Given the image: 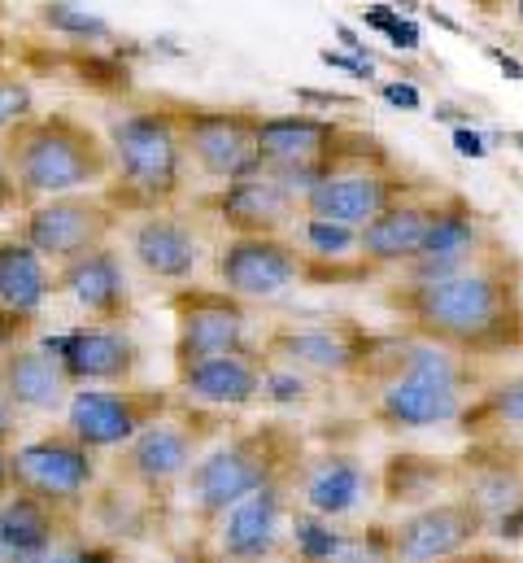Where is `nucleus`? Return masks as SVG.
<instances>
[{
    "label": "nucleus",
    "mask_w": 523,
    "mask_h": 563,
    "mask_svg": "<svg viewBox=\"0 0 523 563\" xmlns=\"http://www.w3.org/2000/svg\"><path fill=\"white\" fill-rule=\"evenodd\" d=\"M385 306L405 319L410 336L445 345L463 358H502L523 350V263L498 241L449 276H401V284L385 292Z\"/></svg>",
    "instance_id": "obj_1"
},
{
    "label": "nucleus",
    "mask_w": 523,
    "mask_h": 563,
    "mask_svg": "<svg viewBox=\"0 0 523 563\" xmlns=\"http://www.w3.org/2000/svg\"><path fill=\"white\" fill-rule=\"evenodd\" d=\"M363 376L376 385L371 420L389 432L458 423L463 407L471 402V385H476L471 358H463L445 345H432L423 336L380 341V350Z\"/></svg>",
    "instance_id": "obj_2"
},
{
    "label": "nucleus",
    "mask_w": 523,
    "mask_h": 563,
    "mask_svg": "<svg viewBox=\"0 0 523 563\" xmlns=\"http://www.w3.org/2000/svg\"><path fill=\"white\" fill-rule=\"evenodd\" d=\"M4 162L22 197L48 201V197H70L110 179L114 148L70 114H40L9 136Z\"/></svg>",
    "instance_id": "obj_3"
},
{
    "label": "nucleus",
    "mask_w": 523,
    "mask_h": 563,
    "mask_svg": "<svg viewBox=\"0 0 523 563\" xmlns=\"http://www.w3.org/2000/svg\"><path fill=\"white\" fill-rule=\"evenodd\" d=\"M288 463H292V437L283 428L270 423V428L241 432L192 463L188 498L197 503L201 516H227L241 498L279 481Z\"/></svg>",
    "instance_id": "obj_4"
},
{
    "label": "nucleus",
    "mask_w": 523,
    "mask_h": 563,
    "mask_svg": "<svg viewBox=\"0 0 523 563\" xmlns=\"http://www.w3.org/2000/svg\"><path fill=\"white\" fill-rule=\"evenodd\" d=\"M114 166L123 170L135 197L144 201H170L183 184V123L179 110H131L110 128Z\"/></svg>",
    "instance_id": "obj_5"
},
{
    "label": "nucleus",
    "mask_w": 523,
    "mask_h": 563,
    "mask_svg": "<svg viewBox=\"0 0 523 563\" xmlns=\"http://www.w3.org/2000/svg\"><path fill=\"white\" fill-rule=\"evenodd\" d=\"M489 511L467 494H445L436 503L414 507L392 525V560L397 563H441L454 560L489 538Z\"/></svg>",
    "instance_id": "obj_6"
},
{
    "label": "nucleus",
    "mask_w": 523,
    "mask_h": 563,
    "mask_svg": "<svg viewBox=\"0 0 523 563\" xmlns=\"http://www.w3.org/2000/svg\"><path fill=\"white\" fill-rule=\"evenodd\" d=\"M423 192L419 179H405L392 162H354L332 170L327 179H319L301 206L314 219H332V223H349V228H367L376 214H385L392 201Z\"/></svg>",
    "instance_id": "obj_7"
},
{
    "label": "nucleus",
    "mask_w": 523,
    "mask_h": 563,
    "mask_svg": "<svg viewBox=\"0 0 523 563\" xmlns=\"http://www.w3.org/2000/svg\"><path fill=\"white\" fill-rule=\"evenodd\" d=\"M9 472H13V489H22V494H31L48 507H66V503H79L92 489L97 459L75 432L35 437V441H26L9 454Z\"/></svg>",
    "instance_id": "obj_8"
},
{
    "label": "nucleus",
    "mask_w": 523,
    "mask_h": 563,
    "mask_svg": "<svg viewBox=\"0 0 523 563\" xmlns=\"http://www.w3.org/2000/svg\"><path fill=\"white\" fill-rule=\"evenodd\" d=\"M179 123H183L188 157L205 175L227 184V179H245V175H258L262 170L258 114L197 106V110H179Z\"/></svg>",
    "instance_id": "obj_9"
},
{
    "label": "nucleus",
    "mask_w": 523,
    "mask_h": 563,
    "mask_svg": "<svg viewBox=\"0 0 523 563\" xmlns=\"http://www.w3.org/2000/svg\"><path fill=\"white\" fill-rule=\"evenodd\" d=\"M114 232V214L110 206L92 201V197H48L40 206L26 210L22 219V241L44 258V263H70L88 250H101L105 236Z\"/></svg>",
    "instance_id": "obj_10"
},
{
    "label": "nucleus",
    "mask_w": 523,
    "mask_h": 563,
    "mask_svg": "<svg viewBox=\"0 0 523 563\" xmlns=\"http://www.w3.org/2000/svg\"><path fill=\"white\" fill-rule=\"evenodd\" d=\"M166 402V394L144 389H75L66 407V432H75L88 450H119L162 420Z\"/></svg>",
    "instance_id": "obj_11"
},
{
    "label": "nucleus",
    "mask_w": 523,
    "mask_h": 563,
    "mask_svg": "<svg viewBox=\"0 0 523 563\" xmlns=\"http://www.w3.org/2000/svg\"><path fill=\"white\" fill-rule=\"evenodd\" d=\"M380 350V336L336 323V328H279L266 341V354L279 367L305 372V376H363Z\"/></svg>",
    "instance_id": "obj_12"
},
{
    "label": "nucleus",
    "mask_w": 523,
    "mask_h": 563,
    "mask_svg": "<svg viewBox=\"0 0 523 563\" xmlns=\"http://www.w3.org/2000/svg\"><path fill=\"white\" fill-rule=\"evenodd\" d=\"M489 245H493V232H489L485 214L467 197L445 192V197H436V210H432V223H427L419 258L410 267H401V276H410V280L449 276V272L476 263Z\"/></svg>",
    "instance_id": "obj_13"
},
{
    "label": "nucleus",
    "mask_w": 523,
    "mask_h": 563,
    "mask_svg": "<svg viewBox=\"0 0 523 563\" xmlns=\"http://www.w3.org/2000/svg\"><path fill=\"white\" fill-rule=\"evenodd\" d=\"M245 328H249V314H245L241 297H232L227 288L223 292H201V288L179 292L175 297V367L245 350Z\"/></svg>",
    "instance_id": "obj_14"
},
{
    "label": "nucleus",
    "mask_w": 523,
    "mask_h": 563,
    "mask_svg": "<svg viewBox=\"0 0 523 563\" xmlns=\"http://www.w3.org/2000/svg\"><path fill=\"white\" fill-rule=\"evenodd\" d=\"M305 276V258L283 236H232L219 254V280L241 301H270Z\"/></svg>",
    "instance_id": "obj_15"
},
{
    "label": "nucleus",
    "mask_w": 523,
    "mask_h": 563,
    "mask_svg": "<svg viewBox=\"0 0 523 563\" xmlns=\"http://www.w3.org/2000/svg\"><path fill=\"white\" fill-rule=\"evenodd\" d=\"M210 206L232 228V236H279L297 214H305L301 192H292L283 179H275L266 170L245 175V179H227Z\"/></svg>",
    "instance_id": "obj_16"
},
{
    "label": "nucleus",
    "mask_w": 523,
    "mask_h": 563,
    "mask_svg": "<svg viewBox=\"0 0 523 563\" xmlns=\"http://www.w3.org/2000/svg\"><path fill=\"white\" fill-rule=\"evenodd\" d=\"M44 350H53L70 376V385H127L140 367V350L123 328L110 323H92V328H75L57 341H48Z\"/></svg>",
    "instance_id": "obj_17"
},
{
    "label": "nucleus",
    "mask_w": 523,
    "mask_h": 563,
    "mask_svg": "<svg viewBox=\"0 0 523 563\" xmlns=\"http://www.w3.org/2000/svg\"><path fill=\"white\" fill-rule=\"evenodd\" d=\"M432 210H436V197H401L392 201L385 214H376L367 228H358V254L363 263L371 267H410L423 250V236H427V223H432Z\"/></svg>",
    "instance_id": "obj_18"
},
{
    "label": "nucleus",
    "mask_w": 523,
    "mask_h": 563,
    "mask_svg": "<svg viewBox=\"0 0 523 563\" xmlns=\"http://www.w3.org/2000/svg\"><path fill=\"white\" fill-rule=\"evenodd\" d=\"M458 494L485 507L489 520L502 516L523 498V454L511 441H471L458 459Z\"/></svg>",
    "instance_id": "obj_19"
},
{
    "label": "nucleus",
    "mask_w": 523,
    "mask_h": 563,
    "mask_svg": "<svg viewBox=\"0 0 523 563\" xmlns=\"http://www.w3.org/2000/svg\"><path fill=\"white\" fill-rule=\"evenodd\" d=\"M283 511H288V498H283V476L254 489L249 498H241L227 516H223V529H219V547L223 555L236 563H258L275 551L279 542V529H283Z\"/></svg>",
    "instance_id": "obj_20"
},
{
    "label": "nucleus",
    "mask_w": 523,
    "mask_h": 563,
    "mask_svg": "<svg viewBox=\"0 0 523 563\" xmlns=\"http://www.w3.org/2000/svg\"><path fill=\"white\" fill-rule=\"evenodd\" d=\"M371 489H376V476L367 472V463L358 454L332 450L305 467L301 503H305V511H314L323 520H345L371 498Z\"/></svg>",
    "instance_id": "obj_21"
},
{
    "label": "nucleus",
    "mask_w": 523,
    "mask_h": 563,
    "mask_svg": "<svg viewBox=\"0 0 523 563\" xmlns=\"http://www.w3.org/2000/svg\"><path fill=\"white\" fill-rule=\"evenodd\" d=\"M0 389L9 394V402L18 411H40L53 416L62 407H70V376L62 367V358L53 350H31V345H13L0 363Z\"/></svg>",
    "instance_id": "obj_22"
},
{
    "label": "nucleus",
    "mask_w": 523,
    "mask_h": 563,
    "mask_svg": "<svg viewBox=\"0 0 523 563\" xmlns=\"http://www.w3.org/2000/svg\"><path fill=\"white\" fill-rule=\"evenodd\" d=\"M57 288L75 297L79 310L97 314V319H123L131 301L127 272H123V258L101 245V250H88L70 263H62L57 272Z\"/></svg>",
    "instance_id": "obj_23"
},
{
    "label": "nucleus",
    "mask_w": 523,
    "mask_h": 563,
    "mask_svg": "<svg viewBox=\"0 0 523 563\" xmlns=\"http://www.w3.org/2000/svg\"><path fill=\"white\" fill-rule=\"evenodd\" d=\"M301 563H397L392 560V525H371L358 533L332 529V520L305 511L292 525Z\"/></svg>",
    "instance_id": "obj_24"
},
{
    "label": "nucleus",
    "mask_w": 523,
    "mask_h": 563,
    "mask_svg": "<svg viewBox=\"0 0 523 563\" xmlns=\"http://www.w3.org/2000/svg\"><path fill=\"white\" fill-rule=\"evenodd\" d=\"M262 372L245 350L197 358L179 367V389L205 407H249L262 398Z\"/></svg>",
    "instance_id": "obj_25"
},
{
    "label": "nucleus",
    "mask_w": 523,
    "mask_h": 563,
    "mask_svg": "<svg viewBox=\"0 0 523 563\" xmlns=\"http://www.w3.org/2000/svg\"><path fill=\"white\" fill-rule=\"evenodd\" d=\"M131 254H135V263H140L148 276L179 284L197 272V263H201V241H197V232H192L183 219L148 214V219H140L135 232H131Z\"/></svg>",
    "instance_id": "obj_26"
},
{
    "label": "nucleus",
    "mask_w": 523,
    "mask_h": 563,
    "mask_svg": "<svg viewBox=\"0 0 523 563\" xmlns=\"http://www.w3.org/2000/svg\"><path fill=\"white\" fill-rule=\"evenodd\" d=\"M197 459H201L197 454V432L170 420L148 423L127 445V472L140 485H153V489L188 476Z\"/></svg>",
    "instance_id": "obj_27"
},
{
    "label": "nucleus",
    "mask_w": 523,
    "mask_h": 563,
    "mask_svg": "<svg viewBox=\"0 0 523 563\" xmlns=\"http://www.w3.org/2000/svg\"><path fill=\"white\" fill-rule=\"evenodd\" d=\"M445 494H458V459L392 454L380 472V498L389 507H423Z\"/></svg>",
    "instance_id": "obj_28"
},
{
    "label": "nucleus",
    "mask_w": 523,
    "mask_h": 563,
    "mask_svg": "<svg viewBox=\"0 0 523 563\" xmlns=\"http://www.w3.org/2000/svg\"><path fill=\"white\" fill-rule=\"evenodd\" d=\"M53 560V511L31 494L0 498V563Z\"/></svg>",
    "instance_id": "obj_29"
},
{
    "label": "nucleus",
    "mask_w": 523,
    "mask_h": 563,
    "mask_svg": "<svg viewBox=\"0 0 523 563\" xmlns=\"http://www.w3.org/2000/svg\"><path fill=\"white\" fill-rule=\"evenodd\" d=\"M458 428L471 441H515V437H523V372L480 389L463 407Z\"/></svg>",
    "instance_id": "obj_30"
},
{
    "label": "nucleus",
    "mask_w": 523,
    "mask_h": 563,
    "mask_svg": "<svg viewBox=\"0 0 523 563\" xmlns=\"http://www.w3.org/2000/svg\"><path fill=\"white\" fill-rule=\"evenodd\" d=\"M48 292H53V280H48L44 258L26 241H0V306L31 319L40 314Z\"/></svg>",
    "instance_id": "obj_31"
},
{
    "label": "nucleus",
    "mask_w": 523,
    "mask_h": 563,
    "mask_svg": "<svg viewBox=\"0 0 523 563\" xmlns=\"http://www.w3.org/2000/svg\"><path fill=\"white\" fill-rule=\"evenodd\" d=\"M40 22H44L48 31H57V35L88 40V44H101V40L114 35V26H110L101 13L84 9V4H70V0H48V4H40Z\"/></svg>",
    "instance_id": "obj_32"
},
{
    "label": "nucleus",
    "mask_w": 523,
    "mask_h": 563,
    "mask_svg": "<svg viewBox=\"0 0 523 563\" xmlns=\"http://www.w3.org/2000/svg\"><path fill=\"white\" fill-rule=\"evenodd\" d=\"M358 228H349V223H332V219H314V214H305L301 219V241H305V250L314 254V258H323V263H341V258H349L354 250H358Z\"/></svg>",
    "instance_id": "obj_33"
},
{
    "label": "nucleus",
    "mask_w": 523,
    "mask_h": 563,
    "mask_svg": "<svg viewBox=\"0 0 523 563\" xmlns=\"http://www.w3.org/2000/svg\"><path fill=\"white\" fill-rule=\"evenodd\" d=\"M26 119H35V92L18 70L0 66V136H13Z\"/></svg>",
    "instance_id": "obj_34"
},
{
    "label": "nucleus",
    "mask_w": 523,
    "mask_h": 563,
    "mask_svg": "<svg viewBox=\"0 0 523 563\" xmlns=\"http://www.w3.org/2000/svg\"><path fill=\"white\" fill-rule=\"evenodd\" d=\"M262 398L266 402H279V407H292V402H305L310 398V385H305V372H292V367H266L262 372Z\"/></svg>",
    "instance_id": "obj_35"
},
{
    "label": "nucleus",
    "mask_w": 523,
    "mask_h": 563,
    "mask_svg": "<svg viewBox=\"0 0 523 563\" xmlns=\"http://www.w3.org/2000/svg\"><path fill=\"white\" fill-rule=\"evenodd\" d=\"M489 538H498L502 547H520V542H523V498L515 503V507H507L502 516H493Z\"/></svg>",
    "instance_id": "obj_36"
},
{
    "label": "nucleus",
    "mask_w": 523,
    "mask_h": 563,
    "mask_svg": "<svg viewBox=\"0 0 523 563\" xmlns=\"http://www.w3.org/2000/svg\"><path fill=\"white\" fill-rule=\"evenodd\" d=\"M319 57H323V66L349 70L354 79H371V75H376V57H363V53H336V48H323Z\"/></svg>",
    "instance_id": "obj_37"
},
{
    "label": "nucleus",
    "mask_w": 523,
    "mask_h": 563,
    "mask_svg": "<svg viewBox=\"0 0 523 563\" xmlns=\"http://www.w3.org/2000/svg\"><path fill=\"white\" fill-rule=\"evenodd\" d=\"M380 97L389 101L392 110H405V114L423 110V92H419L414 84H401V79H397V84H385V88H380Z\"/></svg>",
    "instance_id": "obj_38"
},
{
    "label": "nucleus",
    "mask_w": 523,
    "mask_h": 563,
    "mask_svg": "<svg viewBox=\"0 0 523 563\" xmlns=\"http://www.w3.org/2000/svg\"><path fill=\"white\" fill-rule=\"evenodd\" d=\"M454 153L458 157H471V162H485L489 157V141L476 128H454Z\"/></svg>",
    "instance_id": "obj_39"
},
{
    "label": "nucleus",
    "mask_w": 523,
    "mask_h": 563,
    "mask_svg": "<svg viewBox=\"0 0 523 563\" xmlns=\"http://www.w3.org/2000/svg\"><path fill=\"white\" fill-rule=\"evenodd\" d=\"M441 563H523V560L511 555V551H502V547H471V551H463V555L441 560Z\"/></svg>",
    "instance_id": "obj_40"
},
{
    "label": "nucleus",
    "mask_w": 523,
    "mask_h": 563,
    "mask_svg": "<svg viewBox=\"0 0 523 563\" xmlns=\"http://www.w3.org/2000/svg\"><path fill=\"white\" fill-rule=\"evenodd\" d=\"M26 323H31V319H22V314H13V310L0 306V363H4V354L18 345V332H22Z\"/></svg>",
    "instance_id": "obj_41"
},
{
    "label": "nucleus",
    "mask_w": 523,
    "mask_h": 563,
    "mask_svg": "<svg viewBox=\"0 0 523 563\" xmlns=\"http://www.w3.org/2000/svg\"><path fill=\"white\" fill-rule=\"evenodd\" d=\"M397 4H371V9H363V22L371 26V31H380V35H389L392 26H397Z\"/></svg>",
    "instance_id": "obj_42"
},
{
    "label": "nucleus",
    "mask_w": 523,
    "mask_h": 563,
    "mask_svg": "<svg viewBox=\"0 0 523 563\" xmlns=\"http://www.w3.org/2000/svg\"><path fill=\"white\" fill-rule=\"evenodd\" d=\"M389 44L392 48H401V53H414V48H419V22L397 18V26L389 31Z\"/></svg>",
    "instance_id": "obj_43"
},
{
    "label": "nucleus",
    "mask_w": 523,
    "mask_h": 563,
    "mask_svg": "<svg viewBox=\"0 0 523 563\" xmlns=\"http://www.w3.org/2000/svg\"><path fill=\"white\" fill-rule=\"evenodd\" d=\"M485 53H489V62H498V70H502L507 79L523 84V62H520V57H511L507 48H485Z\"/></svg>",
    "instance_id": "obj_44"
},
{
    "label": "nucleus",
    "mask_w": 523,
    "mask_h": 563,
    "mask_svg": "<svg viewBox=\"0 0 523 563\" xmlns=\"http://www.w3.org/2000/svg\"><path fill=\"white\" fill-rule=\"evenodd\" d=\"M297 101H305V106H354V97H341V92H314V88H297Z\"/></svg>",
    "instance_id": "obj_45"
},
{
    "label": "nucleus",
    "mask_w": 523,
    "mask_h": 563,
    "mask_svg": "<svg viewBox=\"0 0 523 563\" xmlns=\"http://www.w3.org/2000/svg\"><path fill=\"white\" fill-rule=\"evenodd\" d=\"M13 423H18V407L9 402V394L0 389V445L13 437Z\"/></svg>",
    "instance_id": "obj_46"
},
{
    "label": "nucleus",
    "mask_w": 523,
    "mask_h": 563,
    "mask_svg": "<svg viewBox=\"0 0 523 563\" xmlns=\"http://www.w3.org/2000/svg\"><path fill=\"white\" fill-rule=\"evenodd\" d=\"M48 563H110L101 551H53Z\"/></svg>",
    "instance_id": "obj_47"
},
{
    "label": "nucleus",
    "mask_w": 523,
    "mask_h": 563,
    "mask_svg": "<svg viewBox=\"0 0 523 563\" xmlns=\"http://www.w3.org/2000/svg\"><path fill=\"white\" fill-rule=\"evenodd\" d=\"M13 197H18V179H13V170H9V162L0 153V206H9Z\"/></svg>",
    "instance_id": "obj_48"
},
{
    "label": "nucleus",
    "mask_w": 523,
    "mask_h": 563,
    "mask_svg": "<svg viewBox=\"0 0 523 563\" xmlns=\"http://www.w3.org/2000/svg\"><path fill=\"white\" fill-rule=\"evenodd\" d=\"M336 40H341V44H345L349 53H363V57H371V53H367V44L358 40V31H354V26H345V22H336Z\"/></svg>",
    "instance_id": "obj_49"
},
{
    "label": "nucleus",
    "mask_w": 523,
    "mask_h": 563,
    "mask_svg": "<svg viewBox=\"0 0 523 563\" xmlns=\"http://www.w3.org/2000/svg\"><path fill=\"white\" fill-rule=\"evenodd\" d=\"M436 119H441V123H458V128H471V114H463V110H454V106H441V110H436Z\"/></svg>",
    "instance_id": "obj_50"
},
{
    "label": "nucleus",
    "mask_w": 523,
    "mask_h": 563,
    "mask_svg": "<svg viewBox=\"0 0 523 563\" xmlns=\"http://www.w3.org/2000/svg\"><path fill=\"white\" fill-rule=\"evenodd\" d=\"M427 18H432V22H436V26H445V31H463V26H458V22H454V18H449V13H441V9H436V4H432V9H427Z\"/></svg>",
    "instance_id": "obj_51"
},
{
    "label": "nucleus",
    "mask_w": 523,
    "mask_h": 563,
    "mask_svg": "<svg viewBox=\"0 0 523 563\" xmlns=\"http://www.w3.org/2000/svg\"><path fill=\"white\" fill-rule=\"evenodd\" d=\"M9 485H13V472H9V454L0 450V498L9 494Z\"/></svg>",
    "instance_id": "obj_52"
},
{
    "label": "nucleus",
    "mask_w": 523,
    "mask_h": 563,
    "mask_svg": "<svg viewBox=\"0 0 523 563\" xmlns=\"http://www.w3.org/2000/svg\"><path fill=\"white\" fill-rule=\"evenodd\" d=\"M507 141H511V144H515V148H520V153H523V132H511Z\"/></svg>",
    "instance_id": "obj_53"
},
{
    "label": "nucleus",
    "mask_w": 523,
    "mask_h": 563,
    "mask_svg": "<svg viewBox=\"0 0 523 563\" xmlns=\"http://www.w3.org/2000/svg\"><path fill=\"white\" fill-rule=\"evenodd\" d=\"M414 4H419V0H397V9H405V13H414Z\"/></svg>",
    "instance_id": "obj_54"
},
{
    "label": "nucleus",
    "mask_w": 523,
    "mask_h": 563,
    "mask_svg": "<svg viewBox=\"0 0 523 563\" xmlns=\"http://www.w3.org/2000/svg\"><path fill=\"white\" fill-rule=\"evenodd\" d=\"M515 18L523 22V0H515Z\"/></svg>",
    "instance_id": "obj_55"
},
{
    "label": "nucleus",
    "mask_w": 523,
    "mask_h": 563,
    "mask_svg": "<svg viewBox=\"0 0 523 563\" xmlns=\"http://www.w3.org/2000/svg\"><path fill=\"white\" fill-rule=\"evenodd\" d=\"M511 445H515V450H520V454H523V437H515V441H511Z\"/></svg>",
    "instance_id": "obj_56"
},
{
    "label": "nucleus",
    "mask_w": 523,
    "mask_h": 563,
    "mask_svg": "<svg viewBox=\"0 0 523 563\" xmlns=\"http://www.w3.org/2000/svg\"><path fill=\"white\" fill-rule=\"evenodd\" d=\"M0 48H4V44H0Z\"/></svg>",
    "instance_id": "obj_57"
}]
</instances>
